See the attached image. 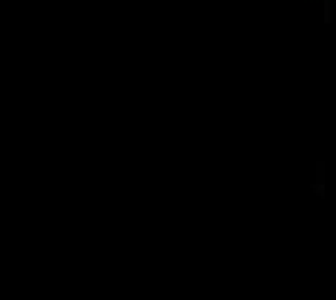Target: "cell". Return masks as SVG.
Listing matches in <instances>:
<instances>
[{"mask_svg": "<svg viewBox=\"0 0 336 300\" xmlns=\"http://www.w3.org/2000/svg\"><path fill=\"white\" fill-rule=\"evenodd\" d=\"M322 21L325 23L336 21V0H322Z\"/></svg>", "mask_w": 336, "mask_h": 300, "instance_id": "cell-1", "label": "cell"}, {"mask_svg": "<svg viewBox=\"0 0 336 300\" xmlns=\"http://www.w3.org/2000/svg\"><path fill=\"white\" fill-rule=\"evenodd\" d=\"M313 193L319 196V199H325V193H328V188H325V182H313Z\"/></svg>", "mask_w": 336, "mask_h": 300, "instance_id": "cell-2", "label": "cell"}, {"mask_svg": "<svg viewBox=\"0 0 336 300\" xmlns=\"http://www.w3.org/2000/svg\"><path fill=\"white\" fill-rule=\"evenodd\" d=\"M316 182H325V162H316Z\"/></svg>", "mask_w": 336, "mask_h": 300, "instance_id": "cell-3", "label": "cell"}]
</instances>
